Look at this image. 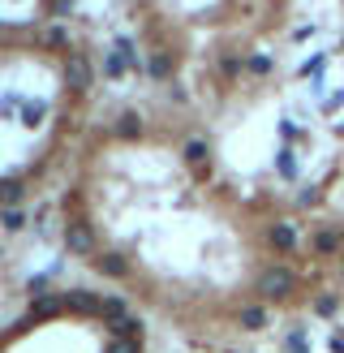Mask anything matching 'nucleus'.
Segmentation results:
<instances>
[{"label":"nucleus","instance_id":"obj_1","mask_svg":"<svg viewBox=\"0 0 344 353\" xmlns=\"http://www.w3.org/2000/svg\"><path fill=\"white\" fill-rule=\"evenodd\" d=\"M293 284H297V280H293V271L271 267V271H263V276H258V293L280 301V297H288V293H293Z\"/></svg>","mask_w":344,"mask_h":353},{"label":"nucleus","instance_id":"obj_2","mask_svg":"<svg viewBox=\"0 0 344 353\" xmlns=\"http://www.w3.org/2000/svg\"><path fill=\"white\" fill-rule=\"evenodd\" d=\"M65 78H69V87L73 91H87L91 87V65L82 56H69V65H65Z\"/></svg>","mask_w":344,"mask_h":353},{"label":"nucleus","instance_id":"obj_3","mask_svg":"<svg viewBox=\"0 0 344 353\" xmlns=\"http://www.w3.org/2000/svg\"><path fill=\"white\" fill-rule=\"evenodd\" d=\"M65 242H69L73 254H87V250H91V229H87L82 220H73L69 229H65Z\"/></svg>","mask_w":344,"mask_h":353},{"label":"nucleus","instance_id":"obj_4","mask_svg":"<svg viewBox=\"0 0 344 353\" xmlns=\"http://www.w3.org/2000/svg\"><path fill=\"white\" fill-rule=\"evenodd\" d=\"M65 306H73L82 315H95V310H104V301H95L87 288H73V293H65Z\"/></svg>","mask_w":344,"mask_h":353},{"label":"nucleus","instance_id":"obj_5","mask_svg":"<svg viewBox=\"0 0 344 353\" xmlns=\"http://www.w3.org/2000/svg\"><path fill=\"white\" fill-rule=\"evenodd\" d=\"M22 194H26L22 181H0V207H9V212H13V203H22Z\"/></svg>","mask_w":344,"mask_h":353},{"label":"nucleus","instance_id":"obj_6","mask_svg":"<svg viewBox=\"0 0 344 353\" xmlns=\"http://www.w3.org/2000/svg\"><path fill=\"white\" fill-rule=\"evenodd\" d=\"M271 242L280 246V250H293V246H297V233H293V224H275V229H271Z\"/></svg>","mask_w":344,"mask_h":353},{"label":"nucleus","instance_id":"obj_7","mask_svg":"<svg viewBox=\"0 0 344 353\" xmlns=\"http://www.w3.org/2000/svg\"><path fill=\"white\" fill-rule=\"evenodd\" d=\"M138 319H129V315H121V319H112V336H125V341H134L138 336Z\"/></svg>","mask_w":344,"mask_h":353},{"label":"nucleus","instance_id":"obj_8","mask_svg":"<svg viewBox=\"0 0 344 353\" xmlns=\"http://www.w3.org/2000/svg\"><path fill=\"white\" fill-rule=\"evenodd\" d=\"M117 134H121V138H138V134H142L138 112H125V117H121V125H117Z\"/></svg>","mask_w":344,"mask_h":353},{"label":"nucleus","instance_id":"obj_9","mask_svg":"<svg viewBox=\"0 0 344 353\" xmlns=\"http://www.w3.org/2000/svg\"><path fill=\"white\" fill-rule=\"evenodd\" d=\"M95 263H100V271H108V276H125V259H121V254H104V259H95Z\"/></svg>","mask_w":344,"mask_h":353},{"label":"nucleus","instance_id":"obj_10","mask_svg":"<svg viewBox=\"0 0 344 353\" xmlns=\"http://www.w3.org/2000/svg\"><path fill=\"white\" fill-rule=\"evenodd\" d=\"M314 250H319V254H332V250H340V233H336V229L319 233V237H314Z\"/></svg>","mask_w":344,"mask_h":353},{"label":"nucleus","instance_id":"obj_11","mask_svg":"<svg viewBox=\"0 0 344 353\" xmlns=\"http://www.w3.org/2000/svg\"><path fill=\"white\" fill-rule=\"evenodd\" d=\"M263 323H267V315L258 310V306H245V310H241V328H250V332H258V328H263Z\"/></svg>","mask_w":344,"mask_h":353},{"label":"nucleus","instance_id":"obj_12","mask_svg":"<svg viewBox=\"0 0 344 353\" xmlns=\"http://www.w3.org/2000/svg\"><path fill=\"white\" fill-rule=\"evenodd\" d=\"M185 159H190L194 168H203V159H207V147H203V142H190V147H185Z\"/></svg>","mask_w":344,"mask_h":353},{"label":"nucleus","instance_id":"obj_13","mask_svg":"<svg viewBox=\"0 0 344 353\" xmlns=\"http://www.w3.org/2000/svg\"><path fill=\"white\" fill-rule=\"evenodd\" d=\"M60 310V297H43L39 306H35V319H47V315H56Z\"/></svg>","mask_w":344,"mask_h":353},{"label":"nucleus","instance_id":"obj_14","mask_svg":"<svg viewBox=\"0 0 344 353\" xmlns=\"http://www.w3.org/2000/svg\"><path fill=\"white\" fill-rule=\"evenodd\" d=\"M151 73H155V78H168V73H172V60H168V56L159 52V56L151 60Z\"/></svg>","mask_w":344,"mask_h":353},{"label":"nucleus","instance_id":"obj_15","mask_svg":"<svg viewBox=\"0 0 344 353\" xmlns=\"http://www.w3.org/2000/svg\"><path fill=\"white\" fill-rule=\"evenodd\" d=\"M104 69H108V73H112V78H117V73H121V69H125V56H117V52H112V56H108V60H104Z\"/></svg>","mask_w":344,"mask_h":353},{"label":"nucleus","instance_id":"obj_16","mask_svg":"<svg viewBox=\"0 0 344 353\" xmlns=\"http://www.w3.org/2000/svg\"><path fill=\"white\" fill-rule=\"evenodd\" d=\"M336 306H340V301H336V293H327V297H319V306H314V310H319V315H332Z\"/></svg>","mask_w":344,"mask_h":353},{"label":"nucleus","instance_id":"obj_17","mask_svg":"<svg viewBox=\"0 0 344 353\" xmlns=\"http://www.w3.org/2000/svg\"><path fill=\"white\" fill-rule=\"evenodd\" d=\"M0 224H5V229H22V212H5Z\"/></svg>","mask_w":344,"mask_h":353},{"label":"nucleus","instance_id":"obj_18","mask_svg":"<svg viewBox=\"0 0 344 353\" xmlns=\"http://www.w3.org/2000/svg\"><path fill=\"white\" fill-rule=\"evenodd\" d=\"M280 172H284V176L297 172V164H293V155H288V151H280Z\"/></svg>","mask_w":344,"mask_h":353},{"label":"nucleus","instance_id":"obj_19","mask_svg":"<svg viewBox=\"0 0 344 353\" xmlns=\"http://www.w3.org/2000/svg\"><path fill=\"white\" fill-rule=\"evenodd\" d=\"M301 73L310 78V73H323V56H314V60H306V65H301Z\"/></svg>","mask_w":344,"mask_h":353},{"label":"nucleus","instance_id":"obj_20","mask_svg":"<svg viewBox=\"0 0 344 353\" xmlns=\"http://www.w3.org/2000/svg\"><path fill=\"white\" fill-rule=\"evenodd\" d=\"M112 353H138V341H117V345H112Z\"/></svg>","mask_w":344,"mask_h":353},{"label":"nucleus","instance_id":"obj_21","mask_svg":"<svg viewBox=\"0 0 344 353\" xmlns=\"http://www.w3.org/2000/svg\"><path fill=\"white\" fill-rule=\"evenodd\" d=\"M250 69H254V73H267V69H271V60H267V56H254V60H250Z\"/></svg>","mask_w":344,"mask_h":353},{"label":"nucleus","instance_id":"obj_22","mask_svg":"<svg viewBox=\"0 0 344 353\" xmlns=\"http://www.w3.org/2000/svg\"><path fill=\"white\" fill-rule=\"evenodd\" d=\"M332 353H344V332H336V336H332Z\"/></svg>","mask_w":344,"mask_h":353}]
</instances>
